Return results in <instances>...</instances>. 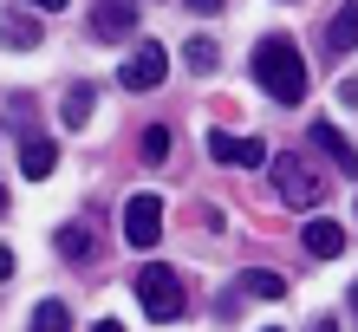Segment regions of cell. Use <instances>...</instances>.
Here are the masks:
<instances>
[{
  "instance_id": "6da1fadb",
  "label": "cell",
  "mask_w": 358,
  "mask_h": 332,
  "mask_svg": "<svg viewBox=\"0 0 358 332\" xmlns=\"http://www.w3.org/2000/svg\"><path fill=\"white\" fill-rule=\"evenodd\" d=\"M255 78H261V92L273 98V105H300L306 98V59H300V46H293L287 33H267L255 46Z\"/></svg>"
},
{
  "instance_id": "7a4b0ae2",
  "label": "cell",
  "mask_w": 358,
  "mask_h": 332,
  "mask_svg": "<svg viewBox=\"0 0 358 332\" xmlns=\"http://www.w3.org/2000/svg\"><path fill=\"white\" fill-rule=\"evenodd\" d=\"M137 287V306L150 313L157 326H170V319H182V306H189V294H182V280H176V267H163V261H150L143 274L131 280Z\"/></svg>"
},
{
  "instance_id": "3957f363",
  "label": "cell",
  "mask_w": 358,
  "mask_h": 332,
  "mask_svg": "<svg viewBox=\"0 0 358 332\" xmlns=\"http://www.w3.org/2000/svg\"><path fill=\"white\" fill-rule=\"evenodd\" d=\"M267 176H273V189H280L287 209H320L326 202V182H320V170H313L306 157H267Z\"/></svg>"
},
{
  "instance_id": "277c9868",
  "label": "cell",
  "mask_w": 358,
  "mask_h": 332,
  "mask_svg": "<svg viewBox=\"0 0 358 332\" xmlns=\"http://www.w3.org/2000/svg\"><path fill=\"white\" fill-rule=\"evenodd\" d=\"M163 72H170V52H163L157 39H143V46L124 59L117 85H124V92H157V85H163Z\"/></svg>"
},
{
  "instance_id": "5b68a950",
  "label": "cell",
  "mask_w": 358,
  "mask_h": 332,
  "mask_svg": "<svg viewBox=\"0 0 358 332\" xmlns=\"http://www.w3.org/2000/svg\"><path fill=\"white\" fill-rule=\"evenodd\" d=\"M124 241L131 247H157L163 241V202L157 196H131L124 202Z\"/></svg>"
},
{
  "instance_id": "8992f818",
  "label": "cell",
  "mask_w": 358,
  "mask_h": 332,
  "mask_svg": "<svg viewBox=\"0 0 358 332\" xmlns=\"http://www.w3.org/2000/svg\"><path fill=\"white\" fill-rule=\"evenodd\" d=\"M131 27H137V7H131V0H98V7H92V39H104V46H124Z\"/></svg>"
},
{
  "instance_id": "52a82bcc",
  "label": "cell",
  "mask_w": 358,
  "mask_h": 332,
  "mask_svg": "<svg viewBox=\"0 0 358 332\" xmlns=\"http://www.w3.org/2000/svg\"><path fill=\"white\" fill-rule=\"evenodd\" d=\"M300 241H306V254H313V261H332V254H345V241H352V235H345L339 222H326V215H313V222L300 228Z\"/></svg>"
},
{
  "instance_id": "ba28073f",
  "label": "cell",
  "mask_w": 358,
  "mask_h": 332,
  "mask_svg": "<svg viewBox=\"0 0 358 332\" xmlns=\"http://www.w3.org/2000/svg\"><path fill=\"white\" fill-rule=\"evenodd\" d=\"M326 52L332 59H339V52H358V0H345V7L326 20Z\"/></svg>"
},
{
  "instance_id": "9c48e42d",
  "label": "cell",
  "mask_w": 358,
  "mask_h": 332,
  "mask_svg": "<svg viewBox=\"0 0 358 332\" xmlns=\"http://www.w3.org/2000/svg\"><path fill=\"white\" fill-rule=\"evenodd\" d=\"M0 46H7V52H33V46H39V20L20 13V7L0 13Z\"/></svg>"
},
{
  "instance_id": "30bf717a",
  "label": "cell",
  "mask_w": 358,
  "mask_h": 332,
  "mask_svg": "<svg viewBox=\"0 0 358 332\" xmlns=\"http://www.w3.org/2000/svg\"><path fill=\"white\" fill-rule=\"evenodd\" d=\"M52 163H59V143L52 137H27V143H20V176H27V182L52 176Z\"/></svg>"
},
{
  "instance_id": "8fae6325",
  "label": "cell",
  "mask_w": 358,
  "mask_h": 332,
  "mask_svg": "<svg viewBox=\"0 0 358 332\" xmlns=\"http://www.w3.org/2000/svg\"><path fill=\"white\" fill-rule=\"evenodd\" d=\"M313 143H320V150H326L332 163H339L345 176H358V150H352V143L339 137V124H326V117H320V124H313Z\"/></svg>"
},
{
  "instance_id": "7c38bea8",
  "label": "cell",
  "mask_w": 358,
  "mask_h": 332,
  "mask_svg": "<svg viewBox=\"0 0 358 332\" xmlns=\"http://www.w3.org/2000/svg\"><path fill=\"white\" fill-rule=\"evenodd\" d=\"M235 287H248V294H255V300H287V280L273 274V267H248V274H241Z\"/></svg>"
},
{
  "instance_id": "4fadbf2b",
  "label": "cell",
  "mask_w": 358,
  "mask_h": 332,
  "mask_svg": "<svg viewBox=\"0 0 358 332\" xmlns=\"http://www.w3.org/2000/svg\"><path fill=\"white\" fill-rule=\"evenodd\" d=\"M92 105H98V92L85 85V78H78V85L66 92V105H59V117H66V124H72V131H78V124H85V117H92Z\"/></svg>"
},
{
  "instance_id": "5bb4252c",
  "label": "cell",
  "mask_w": 358,
  "mask_h": 332,
  "mask_svg": "<svg viewBox=\"0 0 358 332\" xmlns=\"http://www.w3.org/2000/svg\"><path fill=\"white\" fill-rule=\"evenodd\" d=\"M27 332H72V313H66V300H39Z\"/></svg>"
},
{
  "instance_id": "9a60e30c",
  "label": "cell",
  "mask_w": 358,
  "mask_h": 332,
  "mask_svg": "<svg viewBox=\"0 0 358 332\" xmlns=\"http://www.w3.org/2000/svg\"><path fill=\"white\" fill-rule=\"evenodd\" d=\"M59 254H66V261H85V254H92V228H85V222L59 228Z\"/></svg>"
},
{
  "instance_id": "2e32d148",
  "label": "cell",
  "mask_w": 358,
  "mask_h": 332,
  "mask_svg": "<svg viewBox=\"0 0 358 332\" xmlns=\"http://www.w3.org/2000/svg\"><path fill=\"white\" fill-rule=\"evenodd\" d=\"M170 157V124H143V163H163Z\"/></svg>"
},
{
  "instance_id": "e0dca14e",
  "label": "cell",
  "mask_w": 358,
  "mask_h": 332,
  "mask_svg": "<svg viewBox=\"0 0 358 332\" xmlns=\"http://www.w3.org/2000/svg\"><path fill=\"white\" fill-rule=\"evenodd\" d=\"M215 39H189V66H196V72H215Z\"/></svg>"
},
{
  "instance_id": "ac0fdd59",
  "label": "cell",
  "mask_w": 358,
  "mask_h": 332,
  "mask_svg": "<svg viewBox=\"0 0 358 332\" xmlns=\"http://www.w3.org/2000/svg\"><path fill=\"white\" fill-rule=\"evenodd\" d=\"M235 163H248V170H261V163H267V143H261V137H241V143H235Z\"/></svg>"
},
{
  "instance_id": "d6986e66",
  "label": "cell",
  "mask_w": 358,
  "mask_h": 332,
  "mask_svg": "<svg viewBox=\"0 0 358 332\" xmlns=\"http://www.w3.org/2000/svg\"><path fill=\"white\" fill-rule=\"evenodd\" d=\"M208 157H215V163H235V137H228V131H208Z\"/></svg>"
},
{
  "instance_id": "ffe728a7",
  "label": "cell",
  "mask_w": 358,
  "mask_h": 332,
  "mask_svg": "<svg viewBox=\"0 0 358 332\" xmlns=\"http://www.w3.org/2000/svg\"><path fill=\"white\" fill-rule=\"evenodd\" d=\"M189 13H222V0H182Z\"/></svg>"
},
{
  "instance_id": "44dd1931",
  "label": "cell",
  "mask_w": 358,
  "mask_h": 332,
  "mask_svg": "<svg viewBox=\"0 0 358 332\" xmlns=\"http://www.w3.org/2000/svg\"><path fill=\"white\" fill-rule=\"evenodd\" d=\"M13 274V247H0V280H7Z\"/></svg>"
},
{
  "instance_id": "7402d4cb",
  "label": "cell",
  "mask_w": 358,
  "mask_h": 332,
  "mask_svg": "<svg viewBox=\"0 0 358 332\" xmlns=\"http://www.w3.org/2000/svg\"><path fill=\"white\" fill-rule=\"evenodd\" d=\"M33 7H39V13H59V7H66V0H33Z\"/></svg>"
},
{
  "instance_id": "603a6c76",
  "label": "cell",
  "mask_w": 358,
  "mask_h": 332,
  "mask_svg": "<svg viewBox=\"0 0 358 332\" xmlns=\"http://www.w3.org/2000/svg\"><path fill=\"white\" fill-rule=\"evenodd\" d=\"M92 332H124V326H117V319H98V326H92Z\"/></svg>"
},
{
  "instance_id": "cb8c5ba5",
  "label": "cell",
  "mask_w": 358,
  "mask_h": 332,
  "mask_svg": "<svg viewBox=\"0 0 358 332\" xmlns=\"http://www.w3.org/2000/svg\"><path fill=\"white\" fill-rule=\"evenodd\" d=\"M306 332H339V326H332V319H320V326H306Z\"/></svg>"
},
{
  "instance_id": "d4e9b609",
  "label": "cell",
  "mask_w": 358,
  "mask_h": 332,
  "mask_svg": "<svg viewBox=\"0 0 358 332\" xmlns=\"http://www.w3.org/2000/svg\"><path fill=\"white\" fill-rule=\"evenodd\" d=\"M352 313H358V280H352Z\"/></svg>"
},
{
  "instance_id": "484cf974",
  "label": "cell",
  "mask_w": 358,
  "mask_h": 332,
  "mask_svg": "<svg viewBox=\"0 0 358 332\" xmlns=\"http://www.w3.org/2000/svg\"><path fill=\"white\" fill-rule=\"evenodd\" d=\"M0 209H7V189H0Z\"/></svg>"
},
{
  "instance_id": "4316f807",
  "label": "cell",
  "mask_w": 358,
  "mask_h": 332,
  "mask_svg": "<svg viewBox=\"0 0 358 332\" xmlns=\"http://www.w3.org/2000/svg\"><path fill=\"white\" fill-rule=\"evenodd\" d=\"M267 332H280V326H267Z\"/></svg>"
}]
</instances>
